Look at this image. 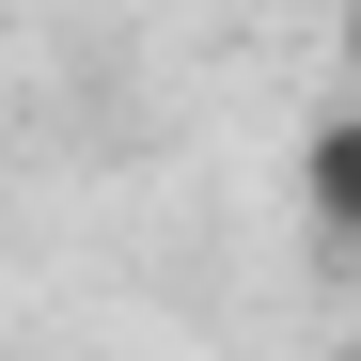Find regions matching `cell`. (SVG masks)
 <instances>
[{
    "label": "cell",
    "mask_w": 361,
    "mask_h": 361,
    "mask_svg": "<svg viewBox=\"0 0 361 361\" xmlns=\"http://www.w3.org/2000/svg\"><path fill=\"white\" fill-rule=\"evenodd\" d=\"M298 220H314L330 252H361V94H330L314 126H298Z\"/></svg>",
    "instance_id": "1"
},
{
    "label": "cell",
    "mask_w": 361,
    "mask_h": 361,
    "mask_svg": "<svg viewBox=\"0 0 361 361\" xmlns=\"http://www.w3.org/2000/svg\"><path fill=\"white\" fill-rule=\"evenodd\" d=\"M330 63H345V94H361V0H345V16H330Z\"/></svg>",
    "instance_id": "2"
}]
</instances>
